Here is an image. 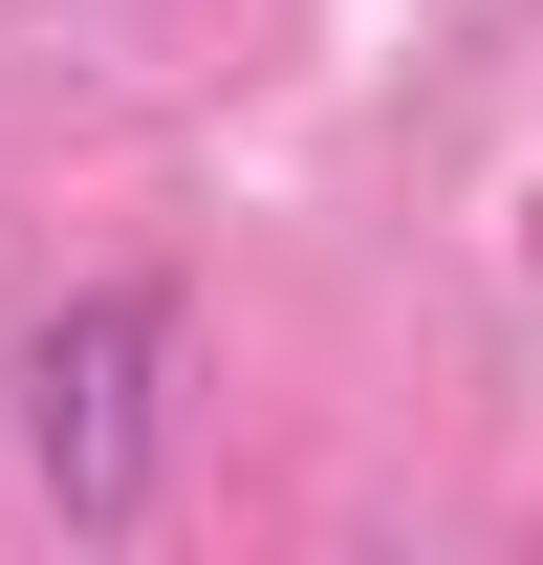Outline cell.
Wrapping results in <instances>:
<instances>
[{"label": "cell", "instance_id": "cell-1", "mask_svg": "<svg viewBox=\"0 0 543 565\" xmlns=\"http://www.w3.org/2000/svg\"><path fill=\"white\" fill-rule=\"evenodd\" d=\"M174 370H196L174 282H87V305L22 327V479H44L66 544H131L174 500Z\"/></svg>", "mask_w": 543, "mask_h": 565}]
</instances>
